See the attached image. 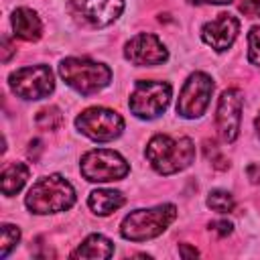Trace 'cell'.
<instances>
[{
	"label": "cell",
	"mask_w": 260,
	"mask_h": 260,
	"mask_svg": "<svg viewBox=\"0 0 260 260\" xmlns=\"http://www.w3.org/2000/svg\"><path fill=\"white\" fill-rule=\"evenodd\" d=\"M240 10L246 16H260V0H242Z\"/></svg>",
	"instance_id": "obj_23"
},
{
	"label": "cell",
	"mask_w": 260,
	"mask_h": 260,
	"mask_svg": "<svg viewBox=\"0 0 260 260\" xmlns=\"http://www.w3.org/2000/svg\"><path fill=\"white\" fill-rule=\"evenodd\" d=\"M254 126H256V132H258V136H260V112H258V116H256V120H254Z\"/></svg>",
	"instance_id": "obj_28"
},
{
	"label": "cell",
	"mask_w": 260,
	"mask_h": 260,
	"mask_svg": "<svg viewBox=\"0 0 260 260\" xmlns=\"http://www.w3.org/2000/svg\"><path fill=\"white\" fill-rule=\"evenodd\" d=\"M246 171H248V177H250L252 183H258L260 181V165H250Z\"/></svg>",
	"instance_id": "obj_25"
},
{
	"label": "cell",
	"mask_w": 260,
	"mask_h": 260,
	"mask_svg": "<svg viewBox=\"0 0 260 260\" xmlns=\"http://www.w3.org/2000/svg\"><path fill=\"white\" fill-rule=\"evenodd\" d=\"M171 83L167 81H154V79H140L136 81L128 106L130 112L142 120H152L156 116H160L169 102H171Z\"/></svg>",
	"instance_id": "obj_5"
},
{
	"label": "cell",
	"mask_w": 260,
	"mask_h": 260,
	"mask_svg": "<svg viewBox=\"0 0 260 260\" xmlns=\"http://www.w3.org/2000/svg\"><path fill=\"white\" fill-rule=\"evenodd\" d=\"M207 207L217 211V213H230V211H234L236 201H234L232 193L221 191V189H213L207 195Z\"/></svg>",
	"instance_id": "obj_18"
},
{
	"label": "cell",
	"mask_w": 260,
	"mask_h": 260,
	"mask_svg": "<svg viewBox=\"0 0 260 260\" xmlns=\"http://www.w3.org/2000/svg\"><path fill=\"white\" fill-rule=\"evenodd\" d=\"M124 57L138 67H150V65H160L169 59V51L160 43V39L152 32H140L132 37L126 47H124Z\"/></svg>",
	"instance_id": "obj_11"
},
{
	"label": "cell",
	"mask_w": 260,
	"mask_h": 260,
	"mask_svg": "<svg viewBox=\"0 0 260 260\" xmlns=\"http://www.w3.org/2000/svg\"><path fill=\"white\" fill-rule=\"evenodd\" d=\"M130 173L126 158L110 148H93L81 156V175L91 183L120 181Z\"/></svg>",
	"instance_id": "obj_6"
},
{
	"label": "cell",
	"mask_w": 260,
	"mask_h": 260,
	"mask_svg": "<svg viewBox=\"0 0 260 260\" xmlns=\"http://www.w3.org/2000/svg\"><path fill=\"white\" fill-rule=\"evenodd\" d=\"M238 30H240V20L234 14L221 12V14H217V18L203 24L201 39L213 51L221 53V51H228L234 45V41L238 37Z\"/></svg>",
	"instance_id": "obj_12"
},
{
	"label": "cell",
	"mask_w": 260,
	"mask_h": 260,
	"mask_svg": "<svg viewBox=\"0 0 260 260\" xmlns=\"http://www.w3.org/2000/svg\"><path fill=\"white\" fill-rule=\"evenodd\" d=\"M28 167L24 165V162H10V165H6L4 169H2V175H0V181H2V193L6 195V197H10V195H16L22 187H24V183H26V179H28Z\"/></svg>",
	"instance_id": "obj_17"
},
{
	"label": "cell",
	"mask_w": 260,
	"mask_h": 260,
	"mask_svg": "<svg viewBox=\"0 0 260 260\" xmlns=\"http://www.w3.org/2000/svg\"><path fill=\"white\" fill-rule=\"evenodd\" d=\"M177 217V207L173 203H162L150 209L130 211L120 225V234L130 242H146L160 236Z\"/></svg>",
	"instance_id": "obj_3"
},
{
	"label": "cell",
	"mask_w": 260,
	"mask_h": 260,
	"mask_svg": "<svg viewBox=\"0 0 260 260\" xmlns=\"http://www.w3.org/2000/svg\"><path fill=\"white\" fill-rule=\"evenodd\" d=\"M248 59L254 65H260V26H252L248 32Z\"/></svg>",
	"instance_id": "obj_21"
},
{
	"label": "cell",
	"mask_w": 260,
	"mask_h": 260,
	"mask_svg": "<svg viewBox=\"0 0 260 260\" xmlns=\"http://www.w3.org/2000/svg\"><path fill=\"white\" fill-rule=\"evenodd\" d=\"M12 22V30L18 39L22 41H39L43 35V22L39 18V14L30 8H16L10 16Z\"/></svg>",
	"instance_id": "obj_14"
},
{
	"label": "cell",
	"mask_w": 260,
	"mask_h": 260,
	"mask_svg": "<svg viewBox=\"0 0 260 260\" xmlns=\"http://www.w3.org/2000/svg\"><path fill=\"white\" fill-rule=\"evenodd\" d=\"M150 167L160 175H175L187 169L195 158V144L191 138H173L169 134H154L144 150Z\"/></svg>",
	"instance_id": "obj_1"
},
{
	"label": "cell",
	"mask_w": 260,
	"mask_h": 260,
	"mask_svg": "<svg viewBox=\"0 0 260 260\" xmlns=\"http://www.w3.org/2000/svg\"><path fill=\"white\" fill-rule=\"evenodd\" d=\"M0 234H2V240H0V256L6 258V256L10 254V250L18 244V240H20V230H18L16 225H12V223H2Z\"/></svg>",
	"instance_id": "obj_20"
},
{
	"label": "cell",
	"mask_w": 260,
	"mask_h": 260,
	"mask_svg": "<svg viewBox=\"0 0 260 260\" xmlns=\"http://www.w3.org/2000/svg\"><path fill=\"white\" fill-rule=\"evenodd\" d=\"M193 4H230L232 0H189Z\"/></svg>",
	"instance_id": "obj_27"
},
{
	"label": "cell",
	"mask_w": 260,
	"mask_h": 260,
	"mask_svg": "<svg viewBox=\"0 0 260 260\" xmlns=\"http://www.w3.org/2000/svg\"><path fill=\"white\" fill-rule=\"evenodd\" d=\"M242 106H244V95L240 89L232 87L225 89L219 95L217 102V114H215V124L221 140L234 142L240 132V120H242Z\"/></svg>",
	"instance_id": "obj_10"
},
{
	"label": "cell",
	"mask_w": 260,
	"mask_h": 260,
	"mask_svg": "<svg viewBox=\"0 0 260 260\" xmlns=\"http://www.w3.org/2000/svg\"><path fill=\"white\" fill-rule=\"evenodd\" d=\"M232 228H234V225H232L228 219H217V221H211V223H209V230L215 232L219 238L230 236V234H232Z\"/></svg>",
	"instance_id": "obj_22"
},
{
	"label": "cell",
	"mask_w": 260,
	"mask_h": 260,
	"mask_svg": "<svg viewBox=\"0 0 260 260\" xmlns=\"http://www.w3.org/2000/svg\"><path fill=\"white\" fill-rule=\"evenodd\" d=\"M112 254L114 244L102 234H91L71 252V258H110Z\"/></svg>",
	"instance_id": "obj_16"
},
{
	"label": "cell",
	"mask_w": 260,
	"mask_h": 260,
	"mask_svg": "<svg viewBox=\"0 0 260 260\" xmlns=\"http://www.w3.org/2000/svg\"><path fill=\"white\" fill-rule=\"evenodd\" d=\"M35 124H37L41 130H57V128H61V124H63V114H61V110L55 108V106L43 108V110L37 114Z\"/></svg>",
	"instance_id": "obj_19"
},
{
	"label": "cell",
	"mask_w": 260,
	"mask_h": 260,
	"mask_svg": "<svg viewBox=\"0 0 260 260\" xmlns=\"http://www.w3.org/2000/svg\"><path fill=\"white\" fill-rule=\"evenodd\" d=\"M213 93V81L207 73L195 71L187 77L177 100V114L183 118H199L205 114Z\"/></svg>",
	"instance_id": "obj_9"
},
{
	"label": "cell",
	"mask_w": 260,
	"mask_h": 260,
	"mask_svg": "<svg viewBox=\"0 0 260 260\" xmlns=\"http://www.w3.org/2000/svg\"><path fill=\"white\" fill-rule=\"evenodd\" d=\"M77 10L91 26H108L122 14L124 0H79Z\"/></svg>",
	"instance_id": "obj_13"
},
{
	"label": "cell",
	"mask_w": 260,
	"mask_h": 260,
	"mask_svg": "<svg viewBox=\"0 0 260 260\" xmlns=\"http://www.w3.org/2000/svg\"><path fill=\"white\" fill-rule=\"evenodd\" d=\"M126 203L124 195L114 189H95L87 197V205L95 215H110Z\"/></svg>",
	"instance_id": "obj_15"
},
{
	"label": "cell",
	"mask_w": 260,
	"mask_h": 260,
	"mask_svg": "<svg viewBox=\"0 0 260 260\" xmlns=\"http://www.w3.org/2000/svg\"><path fill=\"white\" fill-rule=\"evenodd\" d=\"M59 75L63 81L81 95H91L104 89L112 81V71L108 65L85 59V57H67L59 65Z\"/></svg>",
	"instance_id": "obj_4"
},
{
	"label": "cell",
	"mask_w": 260,
	"mask_h": 260,
	"mask_svg": "<svg viewBox=\"0 0 260 260\" xmlns=\"http://www.w3.org/2000/svg\"><path fill=\"white\" fill-rule=\"evenodd\" d=\"M75 126L81 134L95 142H110L118 138L124 130V120L118 112L110 108H87L75 118Z\"/></svg>",
	"instance_id": "obj_7"
},
{
	"label": "cell",
	"mask_w": 260,
	"mask_h": 260,
	"mask_svg": "<svg viewBox=\"0 0 260 260\" xmlns=\"http://www.w3.org/2000/svg\"><path fill=\"white\" fill-rule=\"evenodd\" d=\"M10 89L22 100H41L55 89V77L49 65H28L10 73Z\"/></svg>",
	"instance_id": "obj_8"
},
{
	"label": "cell",
	"mask_w": 260,
	"mask_h": 260,
	"mask_svg": "<svg viewBox=\"0 0 260 260\" xmlns=\"http://www.w3.org/2000/svg\"><path fill=\"white\" fill-rule=\"evenodd\" d=\"M12 53H14V47H12L10 39H8V37H2V61H4V63L10 61Z\"/></svg>",
	"instance_id": "obj_24"
},
{
	"label": "cell",
	"mask_w": 260,
	"mask_h": 260,
	"mask_svg": "<svg viewBox=\"0 0 260 260\" xmlns=\"http://www.w3.org/2000/svg\"><path fill=\"white\" fill-rule=\"evenodd\" d=\"M179 252H181V256H183V258H195V256L199 254L197 250H193V248H187V244H181Z\"/></svg>",
	"instance_id": "obj_26"
},
{
	"label": "cell",
	"mask_w": 260,
	"mask_h": 260,
	"mask_svg": "<svg viewBox=\"0 0 260 260\" xmlns=\"http://www.w3.org/2000/svg\"><path fill=\"white\" fill-rule=\"evenodd\" d=\"M24 203L37 215L65 211L75 203V189L61 175L41 177L28 189Z\"/></svg>",
	"instance_id": "obj_2"
}]
</instances>
